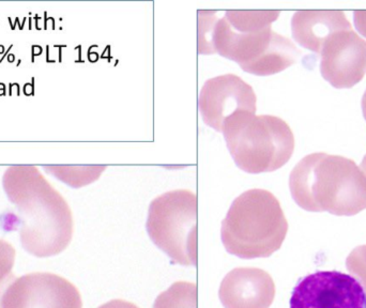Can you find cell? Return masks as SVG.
Masks as SVG:
<instances>
[{"label": "cell", "mask_w": 366, "mask_h": 308, "mask_svg": "<svg viewBox=\"0 0 366 308\" xmlns=\"http://www.w3.org/2000/svg\"><path fill=\"white\" fill-rule=\"evenodd\" d=\"M279 11H198L199 55H217L256 76L277 74L296 64L300 51L290 39L273 31Z\"/></svg>", "instance_id": "obj_1"}, {"label": "cell", "mask_w": 366, "mask_h": 308, "mask_svg": "<svg viewBox=\"0 0 366 308\" xmlns=\"http://www.w3.org/2000/svg\"><path fill=\"white\" fill-rule=\"evenodd\" d=\"M8 199L17 210L21 247L30 255L47 258L62 253L73 237L68 202L36 166H11L2 177Z\"/></svg>", "instance_id": "obj_2"}, {"label": "cell", "mask_w": 366, "mask_h": 308, "mask_svg": "<svg viewBox=\"0 0 366 308\" xmlns=\"http://www.w3.org/2000/svg\"><path fill=\"white\" fill-rule=\"evenodd\" d=\"M292 199L309 212L352 217L366 209V177L352 159L313 154L303 157L290 176Z\"/></svg>", "instance_id": "obj_3"}, {"label": "cell", "mask_w": 366, "mask_h": 308, "mask_svg": "<svg viewBox=\"0 0 366 308\" xmlns=\"http://www.w3.org/2000/svg\"><path fill=\"white\" fill-rule=\"evenodd\" d=\"M288 223L277 198L266 189H253L232 202L222 222L226 252L241 259L268 258L285 240Z\"/></svg>", "instance_id": "obj_4"}, {"label": "cell", "mask_w": 366, "mask_h": 308, "mask_svg": "<svg viewBox=\"0 0 366 308\" xmlns=\"http://www.w3.org/2000/svg\"><path fill=\"white\" fill-rule=\"evenodd\" d=\"M222 133L237 167L247 174L275 172L294 154V133L275 116L242 111L226 120Z\"/></svg>", "instance_id": "obj_5"}, {"label": "cell", "mask_w": 366, "mask_h": 308, "mask_svg": "<svg viewBox=\"0 0 366 308\" xmlns=\"http://www.w3.org/2000/svg\"><path fill=\"white\" fill-rule=\"evenodd\" d=\"M197 196L187 189L167 192L150 204L148 236L173 264L197 266Z\"/></svg>", "instance_id": "obj_6"}, {"label": "cell", "mask_w": 366, "mask_h": 308, "mask_svg": "<svg viewBox=\"0 0 366 308\" xmlns=\"http://www.w3.org/2000/svg\"><path fill=\"white\" fill-rule=\"evenodd\" d=\"M290 308H366V292L352 274L317 271L302 277L292 290Z\"/></svg>", "instance_id": "obj_7"}, {"label": "cell", "mask_w": 366, "mask_h": 308, "mask_svg": "<svg viewBox=\"0 0 366 308\" xmlns=\"http://www.w3.org/2000/svg\"><path fill=\"white\" fill-rule=\"evenodd\" d=\"M1 308H83L72 283L51 273H32L15 279L1 299Z\"/></svg>", "instance_id": "obj_8"}, {"label": "cell", "mask_w": 366, "mask_h": 308, "mask_svg": "<svg viewBox=\"0 0 366 308\" xmlns=\"http://www.w3.org/2000/svg\"><path fill=\"white\" fill-rule=\"evenodd\" d=\"M198 109L206 126L222 133L226 120L242 111L256 113L252 86L234 74L208 79L198 96Z\"/></svg>", "instance_id": "obj_9"}, {"label": "cell", "mask_w": 366, "mask_h": 308, "mask_svg": "<svg viewBox=\"0 0 366 308\" xmlns=\"http://www.w3.org/2000/svg\"><path fill=\"white\" fill-rule=\"evenodd\" d=\"M320 55L322 77L337 89L354 87L366 74V41L352 28L332 34Z\"/></svg>", "instance_id": "obj_10"}, {"label": "cell", "mask_w": 366, "mask_h": 308, "mask_svg": "<svg viewBox=\"0 0 366 308\" xmlns=\"http://www.w3.org/2000/svg\"><path fill=\"white\" fill-rule=\"evenodd\" d=\"M219 298L225 308H269L275 298L274 282L262 269H234L222 281Z\"/></svg>", "instance_id": "obj_11"}, {"label": "cell", "mask_w": 366, "mask_h": 308, "mask_svg": "<svg viewBox=\"0 0 366 308\" xmlns=\"http://www.w3.org/2000/svg\"><path fill=\"white\" fill-rule=\"evenodd\" d=\"M346 29L352 26L342 11H299L292 19L294 40L316 54L332 34Z\"/></svg>", "instance_id": "obj_12"}, {"label": "cell", "mask_w": 366, "mask_h": 308, "mask_svg": "<svg viewBox=\"0 0 366 308\" xmlns=\"http://www.w3.org/2000/svg\"><path fill=\"white\" fill-rule=\"evenodd\" d=\"M47 174L57 178L69 187L79 189L94 182L105 169V166H44Z\"/></svg>", "instance_id": "obj_13"}, {"label": "cell", "mask_w": 366, "mask_h": 308, "mask_svg": "<svg viewBox=\"0 0 366 308\" xmlns=\"http://www.w3.org/2000/svg\"><path fill=\"white\" fill-rule=\"evenodd\" d=\"M197 285L189 282H177L159 294L154 308H197Z\"/></svg>", "instance_id": "obj_14"}, {"label": "cell", "mask_w": 366, "mask_h": 308, "mask_svg": "<svg viewBox=\"0 0 366 308\" xmlns=\"http://www.w3.org/2000/svg\"><path fill=\"white\" fill-rule=\"evenodd\" d=\"M15 262V249L10 243L0 239V308L6 288L14 281L12 270Z\"/></svg>", "instance_id": "obj_15"}, {"label": "cell", "mask_w": 366, "mask_h": 308, "mask_svg": "<svg viewBox=\"0 0 366 308\" xmlns=\"http://www.w3.org/2000/svg\"><path fill=\"white\" fill-rule=\"evenodd\" d=\"M346 264L348 271L360 282L366 292V245L355 249L348 256Z\"/></svg>", "instance_id": "obj_16"}, {"label": "cell", "mask_w": 366, "mask_h": 308, "mask_svg": "<svg viewBox=\"0 0 366 308\" xmlns=\"http://www.w3.org/2000/svg\"><path fill=\"white\" fill-rule=\"evenodd\" d=\"M354 21L358 31L366 38V11H356Z\"/></svg>", "instance_id": "obj_17"}, {"label": "cell", "mask_w": 366, "mask_h": 308, "mask_svg": "<svg viewBox=\"0 0 366 308\" xmlns=\"http://www.w3.org/2000/svg\"><path fill=\"white\" fill-rule=\"evenodd\" d=\"M99 308H139L133 303L127 302L124 300H112L105 304L101 305Z\"/></svg>", "instance_id": "obj_18"}, {"label": "cell", "mask_w": 366, "mask_h": 308, "mask_svg": "<svg viewBox=\"0 0 366 308\" xmlns=\"http://www.w3.org/2000/svg\"><path fill=\"white\" fill-rule=\"evenodd\" d=\"M362 111H363V116H365V118L366 120V91H365V96H363V98H362Z\"/></svg>", "instance_id": "obj_19"}, {"label": "cell", "mask_w": 366, "mask_h": 308, "mask_svg": "<svg viewBox=\"0 0 366 308\" xmlns=\"http://www.w3.org/2000/svg\"><path fill=\"white\" fill-rule=\"evenodd\" d=\"M360 169L362 170L363 174H365V176L366 177V155L365 157H363L362 163H361Z\"/></svg>", "instance_id": "obj_20"}]
</instances>
